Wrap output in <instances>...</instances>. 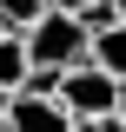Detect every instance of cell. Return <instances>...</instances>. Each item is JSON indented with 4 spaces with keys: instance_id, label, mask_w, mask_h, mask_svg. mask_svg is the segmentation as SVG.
I'll return each mask as SVG.
<instances>
[{
    "instance_id": "cell-1",
    "label": "cell",
    "mask_w": 126,
    "mask_h": 132,
    "mask_svg": "<svg viewBox=\"0 0 126 132\" xmlns=\"http://www.w3.org/2000/svg\"><path fill=\"white\" fill-rule=\"evenodd\" d=\"M20 46H27V73L53 79V73H66V66H80V60H86L93 27H86L80 13H66V7H47V13L20 33Z\"/></svg>"
},
{
    "instance_id": "cell-2",
    "label": "cell",
    "mask_w": 126,
    "mask_h": 132,
    "mask_svg": "<svg viewBox=\"0 0 126 132\" xmlns=\"http://www.w3.org/2000/svg\"><path fill=\"white\" fill-rule=\"evenodd\" d=\"M120 93H126V86L113 79V73H100L93 60H80V66H66V73H53V99L66 106V119H73V126H113Z\"/></svg>"
},
{
    "instance_id": "cell-3",
    "label": "cell",
    "mask_w": 126,
    "mask_h": 132,
    "mask_svg": "<svg viewBox=\"0 0 126 132\" xmlns=\"http://www.w3.org/2000/svg\"><path fill=\"white\" fill-rule=\"evenodd\" d=\"M0 112H7V126H13V132H73L66 106L53 99V79H40V73H33L20 93L0 99Z\"/></svg>"
},
{
    "instance_id": "cell-4",
    "label": "cell",
    "mask_w": 126,
    "mask_h": 132,
    "mask_svg": "<svg viewBox=\"0 0 126 132\" xmlns=\"http://www.w3.org/2000/svg\"><path fill=\"white\" fill-rule=\"evenodd\" d=\"M86 60L126 86V20H106V27H93V46H86Z\"/></svg>"
},
{
    "instance_id": "cell-5",
    "label": "cell",
    "mask_w": 126,
    "mask_h": 132,
    "mask_svg": "<svg viewBox=\"0 0 126 132\" xmlns=\"http://www.w3.org/2000/svg\"><path fill=\"white\" fill-rule=\"evenodd\" d=\"M27 79H33V73H27V46H20V33H7V27H0V99H7V93H20Z\"/></svg>"
},
{
    "instance_id": "cell-6",
    "label": "cell",
    "mask_w": 126,
    "mask_h": 132,
    "mask_svg": "<svg viewBox=\"0 0 126 132\" xmlns=\"http://www.w3.org/2000/svg\"><path fill=\"white\" fill-rule=\"evenodd\" d=\"M40 13H47V0H0V27L7 33H27Z\"/></svg>"
},
{
    "instance_id": "cell-7",
    "label": "cell",
    "mask_w": 126,
    "mask_h": 132,
    "mask_svg": "<svg viewBox=\"0 0 126 132\" xmlns=\"http://www.w3.org/2000/svg\"><path fill=\"white\" fill-rule=\"evenodd\" d=\"M47 7H66V13H80L86 27H106V20H113V7H106V0H47Z\"/></svg>"
},
{
    "instance_id": "cell-8",
    "label": "cell",
    "mask_w": 126,
    "mask_h": 132,
    "mask_svg": "<svg viewBox=\"0 0 126 132\" xmlns=\"http://www.w3.org/2000/svg\"><path fill=\"white\" fill-rule=\"evenodd\" d=\"M113 126H120V132H126V93H120V112H113Z\"/></svg>"
},
{
    "instance_id": "cell-9",
    "label": "cell",
    "mask_w": 126,
    "mask_h": 132,
    "mask_svg": "<svg viewBox=\"0 0 126 132\" xmlns=\"http://www.w3.org/2000/svg\"><path fill=\"white\" fill-rule=\"evenodd\" d=\"M106 7H113V20H126V0H106Z\"/></svg>"
},
{
    "instance_id": "cell-10",
    "label": "cell",
    "mask_w": 126,
    "mask_h": 132,
    "mask_svg": "<svg viewBox=\"0 0 126 132\" xmlns=\"http://www.w3.org/2000/svg\"><path fill=\"white\" fill-rule=\"evenodd\" d=\"M0 132H13V126H7V112H0Z\"/></svg>"
},
{
    "instance_id": "cell-11",
    "label": "cell",
    "mask_w": 126,
    "mask_h": 132,
    "mask_svg": "<svg viewBox=\"0 0 126 132\" xmlns=\"http://www.w3.org/2000/svg\"><path fill=\"white\" fill-rule=\"evenodd\" d=\"M100 132H120V126H100Z\"/></svg>"
}]
</instances>
